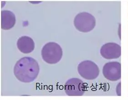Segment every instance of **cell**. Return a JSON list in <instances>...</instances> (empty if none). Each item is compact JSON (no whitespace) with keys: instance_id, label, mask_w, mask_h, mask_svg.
<instances>
[{"instance_id":"6da1fadb","label":"cell","mask_w":128,"mask_h":100,"mask_svg":"<svg viewBox=\"0 0 128 100\" xmlns=\"http://www.w3.org/2000/svg\"><path fill=\"white\" fill-rule=\"evenodd\" d=\"M39 66L36 60L30 57H24L16 62L14 74L19 81L24 83L34 82L39 73Z\"/></svg>"},{"instance_id":"52a82bcc","label":"cell","mask_w":128,"mask_h":100,"mask_svg":"<svg viewBox=\"0 0 128 100\" xmlns=\"http://www.w3.org/2000/svg\"><path fill=\"white\" fill-rule=\"evenodd\" d=\"M100 54L105 59H117L120 56V46L115 43L105 44L100 49Z\"/></svg>"},{"instance_id":"3957f363","label":"cell","mask_w":128,"mask_h":100,"mask_svg":"<svg viewBox=\"0 0 128 100\" xmlns=\"http://www.w3.org/2000/svg\"><path fill=\"white\" fill-rule=\"evenodd\" d=\"M74 25L78 30L82 32H88L94 28L96 20L94 17L91 14L84 12L75 16Z\"/></svg>"},{"instance_id":"277c9868","label":"cell","mask_w":128,"mask_h":100,"mask_svg":"<svg viewBox=\"0 0 128 100\" xmlns=\"http://www.w3.org/2000/svg\"><path fill=\"white\" fill-rule=\"evenodd\" d=\"M78 71L81 77L87 80L95 79L100 74V69L97 65L89 60L80 62L78 65Z\"/></svg>"},{"instance_id":"7a4b0ae2","label":"cell","mask_w":128,"mask_h":100,"mask_svg":"<svg viewBox=\"0 0 128 100\" xmlns=\"http://www.w3.org/2000/svg\"><path fill=\"white\" fill-rule=\"evenodd\" d=\"M41 55L44 62L49 64H55L62 59V50L58 44L51 42L44 46L42 49Z\"/></svg>"},{"instance_id":"ba28073f","label":"cell","mask_w":128,"mask_h":100,"mask_svg":"<svg viewBox=\"0 0 128 100\" xmlns=\"http://www.w3.org/2000/svg\"><path fill=\"white\" fill-rule=\"evenodd\" d=\"M17 46L20 52L24 54H28L34 51L35 43L31 37L24 36L18 39Z\"/></svg>"},{"instance_id":"9c48e42d","label":"cell","mask_w":128,"mask_h":100,"mask_svg":"<svg viewBox=\"0 0 128 100\" xmlns=\"http://www.w3.org/2000/svg\"><path fill=\"white\" fill-rule=\"evenodd\" d=\"M1 16V27L3 30H9L15 25V15L12 11L3 10Z\"/></svg>"},{"instance_id":"8992f818","label":"cell","mask_w":128,"mask_h":100,"mask_svg":"<svg viewBox=\"0 0 128 100\" xmlns=\"http://www.w3.org/2000/svg\"><path fill=\"white\" fill-rule=\"evenodd\" d=\"M104 76L110 81H116L121 78V64L117 62L106 63L102 68Z\"/></svg>"},{"instance_id":"5b68a950","label":"cell","mask_w":128,"mask_h":100,"mask_svg":"<svg viewBox=\"0 0 128 100\" xmlns=\"http://www.w3.org/2000/svg\"><path fill=\"white\" fill-rule=\"evenodd\" d=\"M86 86L81 80L78 78H71L67 81L64 90L69 96H82L86 91Z\"/></svg>"}]
</instances>
